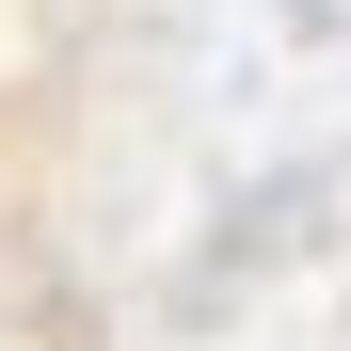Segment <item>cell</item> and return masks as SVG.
Here are the masks:
<instances>
[]
</instances>
